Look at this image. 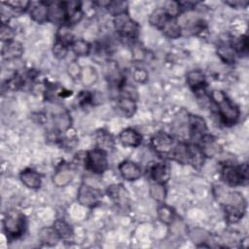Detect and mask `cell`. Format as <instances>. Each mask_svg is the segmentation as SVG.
I'll list each match as a JSON object with an SVG mask.
<instances>
[{
  "label": "cell",
  "mask_w": 249,
  "mask_h": 249,
  "mask_svg": "<svg viewBox=\"0 0 249 249\" xmlns=\"http://www.w3.org/2000/svg\"><path fill=\"white\" fill-rule=\"evenodd\" d=\"M53 124L57 130H67L71 125V119L66 111L55 112L53 115Z\"/></svg>",
  "instance_id": "27"
},
{
  "label": "cell",
  "mask_w": 249,
  "mask_h": 249,
  "mask_svg": "<svg viewBox=\"0 0 249 249\" xmlns=\"http://www.w3.org/2000/svg\"><path fill=\"white\" fill-rule=\"evenodd\" d=\"M119 138L122 144L127 147H137L142 142L141 134L130 127L123 129L119 135Z\"/></svg>",
  "instance_id": "21"
},
{
  "label": "cell",
  "mask_w": 249,
  "mask_h": 249,
  "mask_svg": "<svg viewBox=\"0 0 249 249\" xmlns=\"http://www.w3.org/2000/svg\"><path fill=\"white\" fill-rule=\"evenodd\" d=\"M49 7V21L54 23H60L61 25L65 24L66 13L64 2H47Z\"/></svg>",
  "instance_id": "15"
},
{
  "label": "cell",
  "mask_w": 249,
  "mask_h": 249,
  "mask_svg": "<svg viewBox=\"0 0 249 249\" xmlns=\"http://www.w3.org/2000/svg\"><path fill=\"white\" fill-rule=\"evenodd\" d=\"M68 49H69L68 46H66L63 43L56 40L53 47V53L56 58L62 59L66 56V54L68 53Z\"/></svg>",
  "instance_id": "39"
},
{
  "label": "cell",
  "mask_w": 249,
  "mask_h": 249,
  "mask_svg": "<svg viewBox=\"0 0 249 249\" xmlns=\"http://www.w3.org/2000/svg\"><path fill=\"white\" fill-rule=\"evenodd\" d=\"M29 15L30 18L38 23H45L46 21H49L48 3L44 1L31 2L29 7Z\"/></svg>",
  "instance_id": "14"
},
{
  "label": "cell",
  "mask_w": 249,
  "mask_h": 249,
  "mask_svg": "<svg viewBox=\"0 0 249 249\" xmlns=\"http://www.w3.org/2000/svg\"><path fill=\"white\" fill-rule=\"evenodd\" d=\"M158 217L162 223L169 225L174 221L175 218L174 209L168 205L162 204L158 208Z\"/></svg>",
  "instance_id": "32"
},
{
  "label": "cell",
  "mask_w": 249,
  "mask_h": 249,
  "mask_svg": "<svg viewBox=\"0 0 249 249\" xmlns=\"http://www.w3.org/2000/svg\"><path fill=\"white\" fill-rule=\"evenodd\" d=\"M85 165L93 173H103L108 168L107 153L98 148L88 151L85 156Z\"/></svg>",
  "instance_id": "6"
},
{
  "label": "cell",
  "mask_w": 249,
  "mask_h": 249,
  "mask_svg": "<svg viewBox=\"0 0 249 249\" xmlns=\"http://www.w3.org/2000/svg\"><path fill=\"white\" fill-rule=\"evenodd\" d=\"M222 181L230 186L236 187L244 184L248 180V166L247 163L234 165L232 163H225L221 169Z\"/></svg>",
  "instance_id": "3"
},
{
  "label": "cell",
  "mask_w": 249,
  "mask_h": 249,
  "mask_svg": "<svg viewBox=\"0 0 249 249\" xmlns=\"http://www.w3.org/2000/svg\"><path fill=\"white\" fill-rule=\"evenodd\" d=\"M95 142L96 148L101 149L108 153L114 148V138L113 136L105 129H98L95 132Z\"/></svg>",
  "instance_id": "22"
},
{
  "label": "cell",
  "mask_w": 249,
  "mask_h": 249,
  "mask_svg": "<svg viewBox=\"0 0 249 249\" xmlns=\"http://www.w3.org/2000/svg\"><path fill=\"white\" fill-rule=\"evenodd\" d=\"M197 145L200 147L205 158H212V157L216 156L217 154H219V152L221 150L218 142L216 141V138L209 133L205 134L199 140Z\"/></svg>",
  "instance_id": "16"
},
{
  "label": "cell",
  "mask_w": 249,
  "mask_h": 249,
  "mask_svg": "<svg viewBox=\"0 0 249 249\" xmlns=\"http://www.w3.org/2000/svg\"><path fill=\"white\" fill-rule=\"evenodd\" d=\"M216 195L223 205L225 217L229 223L234 224L242 219L246 211V200L242 194L229 192L219 187Z\"/></svg>",
  "instance_id": "1"
},
{
  "label": "cell",
  "mask_w": 249,
  "mask_h": 249,
  "mask_svg": "<svg viewBox=\"0 0 249 249\" xmlns=\"http://www.w3.org/2000/svg\"><path fill=\"white\" fill-rule=\"evenodd\" d=\"M172 17H170L165 10L162 7H159L156 8L150 15L149 17V21L151 23V25L155 26L158 29H160L163 24Z\"/></svg>",
  "instance_id": "25"
},
{
  "label": "cell",
  "mask_w": 249,
  "mask_h": 249,
  "mask_svg": "<svg viewBox=\"0 0 249 249\" xmlns=\"http://www.w3.org/2000/svg\"><path fill=\"white\" fill-rule=\"evenodd\" d=\"M151 144L157 153L163 156H169L176 145V142L171 134L160 130L154 134L151 139Z\"/></svg>",
  "instance_id": "7"
},
{
  "label": "cell",
  "mask_w": 249,
  "mask_h": 249,
  "mask_svg": "<svg viewBox=\"0 0 249 249\" xmlns=\"http://www.w3.org/2000/svg\"><path fill=\"white\" fill-rule=\"evenodd\" d=\"M2 4L7 6L13 12L19 14L28 10L31 2L26 0H14V1H6V2H3Z\"/></svg>",
  "instance_id": "35"
},
{
  "label": "cell",
  "mask_w": 249,
  "mask_h": 249,
  "mask_svg": "<svg viewBox=\"0 0 249 249\" xmlns=\"http://www.w3.org/2000/svg\"><path fill=\"white\" fill-rule=\"evenodd\" d=\"M66 19L65 24L67 26L78 23L83 18V11L81 7V2L78 1H67L64 2Z\"/></svg>",
  "instance_id": "12"
},
{
  "label": "cell",
  "mask_w": 249,
  "mask_h": 249,
  "mask_svg": "<svg viewBox=\"0 0 249 249\" xmlns=\"http://www.w3.org/2000/svg\"><path fill=\"white\" fill-rule=\"evenodd\" d=\"M188 131L192 143L197 144L199 140L208 133L204 119L198 115H190L188 118Z\"/></svg>",
  "instance_id": "9"
},
{
  "label": "cell",
  "mask_w": 249,
  "mask_h": 249,
  "mask_svg": "<svg viewBox=\"0 0 249 249\" xmlns=\"http://www.w3.org/2000/svg\"><path fill=\"white\" fill-rule=\"evenodd\" d=\"M0 37H1V40H2L3 43H8V42L14 41L15 31L7 23H2L1 31H0Z\"/></svg>",
  "instance_id": "38"
},
{
  "label": "cell",
  "mask_w": 249,
  "mask_h": 249,
  "mask_svg": "<svg viewBox=\"0 0 249 249\" xmlns=\"http://www.w3.org/2000/svg\"><path fill=\"white\" fill-rule=\"evenodd\" d=\"M150 175L154 182L165 184L170 178V168L166 163L157 162L150 168Z\"/></svg>",
  "instance_id": "18"
},
{
  "label": "cell",
  "mask_w": 249,
  "mask_h": 249,
  "mask_svg": "<svg viewBox=\"0 0 249 249\" xmlns=\"http://www.w3.org/2000/svg\"><path fill=\"white\" fill-rule=\"evenodd\" d=\"M40 239L43 243L47 245H55L58 240H60L59 236L57 235L56 231H54L53 227L52 228H45L40 231Z\"/></svg>",
  "instance_id": "29"
},
{
  "label": "cell",
  "mask_w": 249,
  "mask_h": 249,
  "mask_svg": "<svg viewBox=\"0 0 249 249\" xmlns=\"http://www.w3.org/2000/svg\"><path fill=\"white\" fill-rule=\"evenodd\" d=\"M107 11L114 17L127 13V3L124 1H110L106 7Z\"/></svg>",
  "instance_id": "36"
},
{
  "label": "cell",
  "mask_w": 249,
  "mask_h": 249,
  "mask_svg": "<svg viewBox=\"0 0 249 249\" xmlns=\"http://www.w3.org/2000/svg\"><path fill=\"white\" fill-rule=\"evenodd\" d=\"M226 4L233 7V8H245L247 5H248V1H238V0H235V1H227Z\"/></svg>",
  "instance_id": "42"
},
{
  "label": "cell",
  "mask_w": 249,
  "mask_h": 249,
  "mask_svg": "<svg viewBox=\"0 0 249 249\" xmlns=\"http://www.w3.org/2000/svg\"><path fill=\"white\" fill-rule=\"evenodd\" d=\"M162 8L172 18H177L182 13L178 1H167L163 4Z\"/></svg>",
  "instance_id": "37"
},
{
  "label": "cell",
  "mask_w": 249,
  "mask_h": 249,
  "mask_svg": "<svg viewBox=\"0 0 249 249\" xmlns=\"http://www.w3.org/2000/svg\"><path fill=\"white\" fill-rule=\"evenodd\" d=\"M101 196V192L99 190L83 183L78 190L77 199L80 204L92 208L99 204Z\"/></svg>",
  "instance_id": "8"
},
{
  "label": "cell",
  "mask_w": 249,
  "mask_h": 249,
  "mask_svg": "<svg viewBox=\"0 0 249 249\" xmlns=\"http://www.w3.org/2000/svg\"><path fill=\"white\" fill-rule=\"evenodd\" d=\"M217 54L221 58V60L225 63L231 64L235 61L237 56L236 53L234 52L231 43H222L217 48Z\"/></svg>",
  "instance_id": "24"
},
{
  "label": "cell",
  "mask_w": 249,
  "mask_h": 249,
  "mask_svg": "<svg viewBox=\"0 0 249 249\" xmlns=\"http://www.w3.org/2000/svg\"><path fill=\"white\" fill-rule=\"evenodd\" d=\"M150 194L155 200L159 202H163L166 196V190H165L164 184H160L157 182L151 184Z\"/></svg>",
  "instance_id": "34"
},
{
  "label": "cell",
  "mask_w": 249,
  "mask_h": 249,
  "mask_svg": "<svg viewBox=\"0 0 249 249\" xmlns=\"http://www.w3.org/2000/svg\"><path fill=\"white\" fill-rule=\"evenodd\" d=\"M26 220L25 216L16 210H11L4 218V230L7 235L11 238H18L25 231Z\"/></svg>",
  "instance_id": "5"
},
{
  "label": "cell",
  "mask_w": 249,
  "mask_h": 249,
  "mask_svg": "<svg viewBox=\"0 0 249 249\" xmlns=\"http://www.w3.org/2000/svg\"><path fill=\"white\" fill-rule=\"evenodd\" d=\"M231 43L237 55L241 56V55L247 54L249 45H248V38L246 35H241Z\"/></svg>",
  "instance_id": "33"
},
{
  "label": "cell",
  "mask_w": 249,
  "mask_h": 249,
  "mask_svg": "<svg viewBox=\"0 0 249 249\" xmlns=\"http://www.w3.org/2000/svg\"><path fill=\"white\" fill-rule=\"evenodd\" d=\"M116 110L121 116L124 118L132 117L136 111L135 99L128 96L120 95L119 98L117 99Z\"/></svg>",
  "instance_id": "17"
},
{
  "label": "cell",
  "mask_w": 249,
  "mask_h": 249,
  "mask_svg": "<svg viewBox=\"0 0 249 249\" xmlns=\"http://www.w3.org/2000/svg\"><path fill=\"white\" fill-rule=\"evenodd\" d=\"M70 48L73 51V53L78 56L89 55L91 51L89 43H88L84 39H75Z\"/></svg>",
  "instance_id": "28"
},
{
  "label": "cell",
  "mask_w": 249,
  "mask_h": 249,
  "mask_svg": "<svg viewBox=\"0 0 249 249\" xmlns=\"http://www.w3.org/2000/svg\"><path fill=\"white\" fill-rule=\"evenodd\" d=\"M160 30L170 39H177L182 33V28L177 20V18H170Z\"/></svg>",
  "instance_id": "23"
},
{
  "label": "cell",
  "mask_w": 249,
  "mask_h": 249,
  "mask_svg": "<svg viewBox=\"0 0 249 249\" xmlns=\"http://www.w3.org/2000/svg\"><path fill=\"white\" fill-rule=\"evenodd\" d=\"M119 171L122 177L127 181H134L141 177L142 169L139 164L131 160H124L119 164Z\"/></svg>",
  "instance_id": "13"
},
{
  "label": "cell",
  "mask_w": 249,
  "mask_h": 249,
  "mask_svg": "<svg viewBox=\"0 0 249 249\" xmlns=\"http://www.w3.org/2000/svg\"><path fill=\"white\" fill-rule=\"evenodd\" d=\"M2 57L7 60H13L19 58L23 53V47L18 41H11L4 43L2 47Z\"/></svg>",
  "instance_id": "19"
},
{
  "label": "cell",
  "mask_w": 249,
  "mask_h": 249,
  "mask_svg": "<svg viewBox=\"0 0 249 249\" xmlns=\"http://www.w3.org/2000/svg\"><path fill=\"white\" fill-rule=\"evenodd\" d=\"M107 195L120 208L125 209L129 205V196L122 184H114L108 187Z\"/></svg>",
  "instance_id": "10"
},
{
  "label": "cell",
  "mask_w": 249,
  "mask_h": 249,
  "mask_svg": "<svg viewBox=\"0 0 249 249\" xmlns=\"http://www.w3.org/2000/svg\"><path fill=\"white\" fill-rule=\"evenodd\" d=\"M56 40L63 43L64 45H66L68 47H71L75 38H74L72 31L70 30V26L61 25L56 33Z\"/></svg>",
  "instance_id": "30"
},
{
  "label": "cell",
  "mask_w": 249,
  "mask_h": 249,
  "mask_svg": "<svg viewBox=\"0 0 249 249\" xmlns=\"http://www.w3.org/2000/svg\"><path fill=\"white\" fill-rule=\"evenodd\" d=\"M186 81L189 87L195 91V93H205L204 89L206 85V78L202 71L196 69L188 72Z\"/></svg>",
  "instance_id": "11"
},
{
  "label": "cell",
  "mask_w": 249,
  "mask_h": 249,
  "mask_svg": "<svg viewBox=\"0 0 249 249\" xmlns=\"http://www.w3.org/2000/svg\"><path fill=\"white\" fill-rule=\"evenodd\" d=\"M209 97L215 103L220 119L226 125H232L238 121L240 111L237 105L223 90L215 89Z\"/></svg>",
  "instance_id": "2"
},
{
  "label": "cell",
  "mask_w": 249,
  "mask_h": 249,
  "mask_svg": "<svg viewBox=\"0 0 249 249\" xmlns=\"http://www.w3.org/2000/svg\"><path fill=\"white\" fill-rule=\"evenodd\" d=\"M113 24L118 34L124 39H136L139 33V25L134 21L127 13L114 17Z\"/></svg>",
  "instance_id": "4"
},
{
  "label": "cell",
  "mask_w": 249,
  "mask_h": 249,
  "mask_svg": "<svg viewBox=\"0 0 249 249\" xmlns=\"http://www.w3.org/2000/svg\"><path fill=\"white\" fill-rule=\"evenodd\" d=\"M53 229L61 240L65 242H70L73 239L72 228L63 220H56L53 224Z\"/></svg>",
  "instance_id": "26"
},
{
  "label": "cell",
  "mask_w": 249,
  "mask_h": 249,
  "mask_svg": "<svg viewBox=\"0 0 249 249\" xmlns=\"http://www.w3.org/2000/svg\"><path fill=\"white\" fill-rule=\"evenodd\" d=\"M132 77H133V80L135 82L143 84V83H146L147 80H148V73L146 72L145 69L136 68L132 72Z\"/></svg>",
  "instance_id": "40"
},
{
  "label": "cell",
  "mask_w": 249,
  "mask_h": 249,
  "mask_svg": "<svg viewBox=\"0 0 249 249\" xmlns=\"http://www.w3.org/2000/svg\"><path fill=\"white\" fill-rule=\"evenodd\" d=\"M20 181L29 189L36 190L40 188L42 183V177L39 172L31 168H26L22 170L19 174Z\"/></svg>",
  "instance_id": "20"
},
{
  "label": "cell",
  "mask_w": 249,
  "mask_h": 249,
  "mask_svg": "<svg viewBox=\"0 0 249 249\" xmlns=\"http://www.w3.org/2000/svg\"><path fill=\"white\" fill-rule=\"evenodd\" d=\"M79 101L81 105H87L91 103L92 101V94L89 91H81L79 94Z\"/></svg>",
  "instance_id": "41"
},
{
  "label": "cell",
  "mask_w": 249,
  "mask_h": 249,
  "mask_svg": "<svg viewBox=\"0 0 249 249\" xmlns=\"http://www.w3.org/2000/svg\"><path fill=\"white\" fill-rule=\"evenodd\" d=\"M71 179H72V174L70 170L67 167H63V166H61L60 169H57L55 174L53 175V183L58 187L65 186L71 181Z\"/></svg>",
  "instance_id": "31"
}]
</instances>
